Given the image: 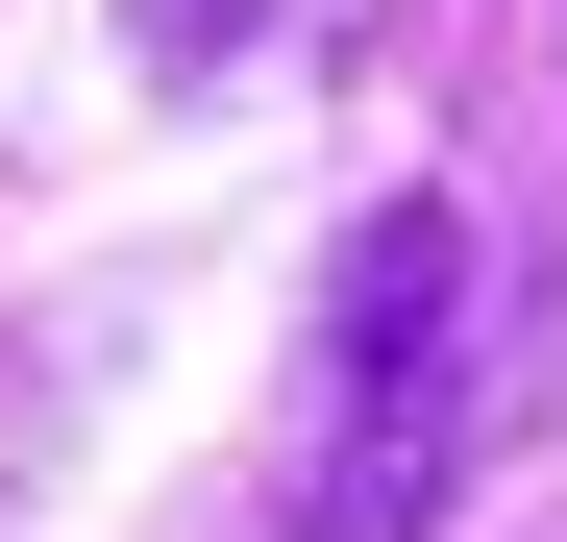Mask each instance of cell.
Wrapping results in <instances>:
<instances>
[{
    "label": "cell",
    "instance_id": "1",
    "mask_svg": "<svg viewBox=\"0 0 567 542\" xmlns=\"http://www.w3.org/2000/svg\"><path fill=\"white\" fill-rule=\"evenodd\" d=\"M468 198H395L346 247V296H321V493L297 542H444L468 493Z\"/></svg>",
    "mask_w": 567,
    "mask_h": 542
},
{
    "label": "cell",
    "instance_id": "2",
    "mask_svg": "<svg viewBox=\"0 0 567 542\" xmlns=\"http://www.w3.org/2000/svg\"><path fill=\"white\" fill-rule=\"evenodd\" d=\"M223 25H247V0H148V50H223Z\"/></svg>",
    "mask_w": 567,
    "mask_h": 542
}]
</instances>
